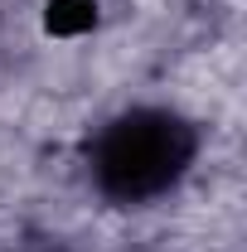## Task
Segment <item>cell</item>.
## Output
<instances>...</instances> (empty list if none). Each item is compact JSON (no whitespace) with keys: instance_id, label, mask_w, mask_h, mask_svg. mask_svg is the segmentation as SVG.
<instances>
[{"instance_id":"1","label":"cell","mask_w":247,"mask_h":252,"mask_svg":"<svg viewBox=\"0 0 247 252\" xmlns=\"http://www.w3.org/2000/svg\"><path fill=\"white\" fill-rule=\"evenodd\" d=\"M189 160H194V131L165 107H136L97 131L93 180L117 204H146L185 180Z\"/></svg>"}]
</instances>
